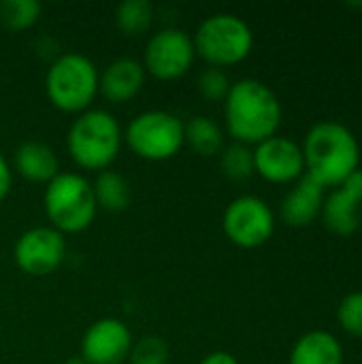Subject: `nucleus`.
Returning <instances> with one entry per match:
<instances>
[{"instance_id": "obj_1", "label": "nucleus", "mask_w": 362, "mask_h": 364, "mask_svg": "<svg viewBox=\"0 0 362 364\" xmlns=\"http://www.w3.org/2000/svg\"><path fill=\"white\" fill-rule=\"evenodd\" d=\"M305 175L316 179L324 190L339 188L361 171V145L354 132L339 122H318L305 134L301 145Z\"/></svg>"}, {"instance_id": "obj_2", "label": "nucleus", "mask_w": 362, "mask_h": 364, "mask_svg": "<svg viewBox=\"0 0 362 364\" xmlns=\"http://www.w3.org/2000/svg\"><path fill=\"white\" fill-rule=\"evenodd\" d=\"M226 130L235 143L258 145L277 134L282 105L273 90L258 79H241L230 85L224 100Z\"/></svg>"}, {"instance_id": "obj_3", "label": "nucleus", "mask_w": 362, "mask_h": 364, "mask_svg": "<svg viewBox=\"0 0 362 364\" xmlns=\"http://www.w3.org/2000/svg\"><path fill=\"white\" fill-rule=\"evenodd\" d=\"M68 151L85 171H107L122 149L119 122L102 109H87L68 128Z\"/></svg>"}, {"instance_id": "obj_4", "label": "nucleus", "mask_w": 362, "mask_h": 364, "mask_svg": "<svg viewBox=\"0 0 362 364\" xmlns=\"http://www.w3.org/2000/svg\"><path fill=\"white\" fill-rule=\"evenodd\" d=\"M45 213L58 232H81L96 218L92 183L77 173H58L45 188Z\"/></svg>"}, {"instance_id": "obj_5", "label": "nucleus", "mask_w": 362, "mask_h": 364, "mask_svg": "<svg viewBox=\"0 0 362 364\" xmlns=\"http://www.w3.org/2000/svg\"><path fill=\"white\" fill-rule=\"evenodd\" d=\"M98 79L100 75L92 60L81 53H62L45 75V92L55 109L83 113L98 94Z\"/></svg>"}, {"instance_id": "obj_6", "label": "nucleus", "mask_w": 362, "mask_h": 364, "mask_svg": "<svg viewBox=\"0 0 362 364\" xmlns=\"http://www.w3.org/2000/svg\"><path fill=\"white\" fill-rule=\"evenodd\" d=\"M194 53L213 68H224L243 62L254 47L252 28L233 13H215L207 17L194 38Z\"/></svg>"}, {"instance_id": "obj_7", "label": "nucleus", "mask_w": 362, "mask_h": 364, "mask_svg": "<svg viewBox=\"0 0 362 364\" xmlns=\"http://www.w3.org/2000/svg\"><path fill=\"white\" fill-rule=\"evenodd\" d=\"M124 136L139 158L162 162L181 149L183 122L169 111H145L132 117Z\"/></svg>"}, {"instance_id": "obj_8", "label": "nucleus", "mask_w": 362, "mask_h": 364, "mask_svg": "<svg viewBox=\"0 0 362 364\" xmlns=\"http://www.w3.org/2000/svg\"><path fill=\"white\" fill-rule=\"evenodd\" d=\"M226 237L243 250H254L265 245L275 230V215L271 207L258 196H239L235 198L222 218Z\"/></svg>"}, {"instance_id": "obj_9", "label": "nucleus", "mask_w": 362, "mask_h": 364, "mask_svg": "<svg viewBox=\"0 0 362 364\" xmlns=\"http://www.w3.org/2000/svg\"><path fill=\"white\" fill-rule=\"evenodd\" d=\"M194 45L192 38L179 28H164L156 32L145 47V64L143 68L162 81L179 79L188 73L194 62Z\"/></svg>"}, {"instance_id": "obj_10", "label": "nucleus", "mask_w": 362, "mask_h": 364, "mask_svg": "<svg viewBox=\"0 0 362 364\" xmlns=\"http://www.w3.org/2000/svg\"><path fill=\"white\" fill-rule=\"evenodd\" d=\"M17 267L32 275L45 277L60 269L66 258V241L64 235L51 226H36L26 230L13 250Z\"/></svg>"}, {"instance_id": "obj_11", "label": "nucleus", "mask_w": 362, "mask_h": 364, "mask_svg": "<svg viewBox=\"0 0 362 364\" xmlns=\"http://www.w3.org/2000/svg\"><path fill=\"white\" fill-rule=\"evenodd\" d=\"M254 171L271 183H294L305 175L303 149L288 136H271L254 147Z\"/></svg>"}, {"instance_id": "obj_12", "label": "nucleus", "mask_w": 362, "mask_h": 364, "mask_svg": "<svg viewBox=\"0 0 362 364\" xmlns=\"http://www.w3.org/2000/svg\"><path fill=\"white\" fill-rule=\"evenodd\" d=\"M132 343V333L122 320L102 318L85 331L79 356L87 364H122L128 360Z\"/></svg>"}, {"instance_id": "obj_13", "label": "nucleus", "mask_w": 362, "mask_h": 364, "mask_svg": "<svg viewBox=\"0 0 362 364\" xmlns=\"http://www.w3.org/2000/svg\"><path fill=\"white\" fill-rule=\"evenodd\" d=\"M362 211V171H356L348 181L335 188L322 205L324 226L339 237H350L361 228Z\"/></svg>"}, {"instance_id": "obj_14", "label": "nucleus", "mask_w": 362, "mask_h": 364, "mask_svg": "<svg viewBox=\"0 0 362 364\" xmlns=\"http://www.w3.org/2000/svg\"><path fill=\"white\" fill-rule=\"evenodd\" d=\"M324 198H326V190L309 175H303L299 181H294L290 192L284 196L280 205V215L288 226L305 228L312 222H316V218H320Z\"/></svg>"}, {"instance_id": "obj_15", "label": "nucleus", "mask_w": 362, "mask_h": 364, "mask_svg": "<svg viewBox=\"0 0 362 364\" xmlns=\"http://www.w3.org/2000/svg\"><path fill=\"white\" fill-rule=\"evenodd\" d=\"M145 85V68L132 58L113 60L98 79V92L113 105L132 100Z\"/></svg>"}, {"instance_id": "obj_16", "label": "nucleus", "mask_w": 362, "mask_h": 364, "mask_svg": "<svg viewBox=\"0 0 362 364\" xmlns=\"http://www.w3.org/2000/svg\"><path fill=\"white\" fill-rule=\"evenodd\" d=\"M15 171L34 183H49L60 171H58V156L53 149L38 141H26L15 149L13 156Z\"/></svg>"}, {"instance_id": "obj_17", "label": "nucleus", "mask_w": 362, "mask_h": 364, "mask_svg": "<svg viewBox=\"0 0 362 364\" xmlns=\"http://www.w3.org/2000/svg\"><path fill=\"white\" fill-rule=\"evenodd\" d=\"M288 364H344V348L329 331H312L297 339Z\"/></svg>"}, {"instance_id": "obj_18", "label": "nucleus", "mask_w": 362, "mask_h": 364, "mask_svg": "<svg viewBox=\"0 0 362 364\" xmlns=\"http://www.w3.org/2000/svg\"><path fill=\"white\" fill-rule=\"evenodd\" d=\"M183 143H188L198 156H218L224 149V132L211 117L196 115L183 124Z\"/></svg>"}, {"instance_id": "obj_19", "label": "nucleus", "mask_w": 362, "mask_h": 364, "mask_svg": "<svg viewBox=\"0 0 362 364\" xmlns=\"http://www.w3.org/2000/svg\"><path fill=\"white\" fill-rule=\"evenodd\" d=\"M96 205L105 211H124L130 205V188L128 181L115 171H100L96 181L92 183Z\"/></svg>"}, {"instance_id": "obj_20", "label": "nucleus", "mask_w": 362, "mask_h": 364, "mask_svg": "<svg viewBox=\"0 0 362 364\" xmlns=\"http://www.w3.org/2000/svg\"><path fill=\"white\" fill-rule=\"evenodd\" d=\"M154 21V4L149 0H126L115 9V26L128 36H137L149 30Z\"/></svg>"}, {"instance_id": "obj_21", "label": "nucleus", "mask_w": 362, "mask_h": 364, "mask_svg": "<svg viewBox=\"0 0 362 364\" xmlns=\"http://www.w3.org/2000/svg\"><path fill=\"white\" fill-rule=\"evenodd\" d=\"M220 168L230 181H245L254 171V149L243 143L226 145L220 154Z\"/></svg>"}, {"instance_id": "obj_22", "label": "nucleus", "mask_w": 362, "mask_h": 364, "mask_svg": "<svg viewBox=\"0 0 362 364\" xmlns=\"http://www.w3.org/2000/svg\"><path fill=\"white\" fill-rule=\"evenodd\" d=\"M41 2L36 0H2L0 23L9 30H28L41 17Z\"/></svg>"}, {"instance_id": "obj_23", "label": "nucleus", "mask_w": 362, "mask_h": 364, "mask_svg": "<svg viewBox=\"0 0 362 364\" xmlns=\"http://www.w3.org/2000/svg\"><path fill=\"white\" fill-rule=\"evenodd\" d=\"M128 360L130 364H166L169 363V346L164 343V339L156 335L141 337L139 341L132 343Z\"/></svg>"}, {"instance_id": "obj_24", "label": "nucleus", "mask_w": 362, "mask_h": 364, "mask_svg": "<svg viewBox=\"0 0 362 364\" xmlns=\"http://www.w3.org/2000/svg\"><path fill=\"white\" fill-rule=\"evenodd\" d=\"M337 322L350 337L362 339V290L344 296L337 307Z\"/></svg>"}, {"instance_id": "obj_25", "label": "nucleus", "mask_w": 362, "mask_h": 364, "mask_svg": "<svg viewBox=\"0 0 362 364\" xmlns=\"http://www.w3.org/2000/svg\"><path fill=\"white\" fill-rule=\"evenodd\" d=\"M230 79L228 75L222 70V68H207L201 73L198 77V92L205 100H211V102H220V100H226L228 96V90H230Z\"/></svg>"}, {"instance_id": "obj_26", "label": "nucleus", "mask_w": 362, "mask_h": 364, "mask_svg": "<svg viewBox=\"0 0 362 364\" xmlns=\"http://www.w3.org/2000/svg\"><path fill=\"white\" fill-rule=\"evenodd\" d=\"M11 183H13L11 166H9V162L2 158V154H0V203L6 198V194H9V190H11Z\"/></svg>"}, {"instance_id": "obj_27", "label": "nucleus", "mask_w": 362, "mask_h": 364, "mask_svg": "<svg viewBox=\"0 0 362 364\" xmlns=\"http://www.w3.org/2000/svg\"><path fill=\"white\" fill-rule=\"evenodd\" d=\"M201 364H239V360L228 352H211L201 360Z\"/></svg>"}, {"instance_id": "obj_28", "label": "nucleus", "mask_w": 362, "mask_h": 364, "mask_svg": "<svg viewBox=\"0 0 362 364\" xmlns=\"http://www.w3.org/2000/svg\"><path fill=\"white\" fill-rule=\"evenodd\" d=\"M64 364H87V363H85L81 356H73V358H68V360H66Z\"/></svg>"}]
</instances>
